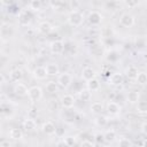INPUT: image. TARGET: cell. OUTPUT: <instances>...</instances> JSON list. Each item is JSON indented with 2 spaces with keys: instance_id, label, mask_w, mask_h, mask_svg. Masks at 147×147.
Wrapping results in <instances>:
<instances>
[{
  "instance_id": "1",
  "label": "cell",
  "mask_w": 147,
  "mask_h": 147,
  "mask_svg": "<svg viewBox=\"0 0 147 147\" xmlns=\"http://www.w3.org/2000/svg\"><path fill=\"white\" fill-rule=\"evenodd\" d=\"M67 21H68V23H69L71 26H79V25H82L83 22H84V16H83V14H82L79 10L75 9V10H71V11L68 14Z\"/></svg>"
},
{
  "instance_id": "2",
  "label": "cell",
  "mask_w": 147,
  "mask_h": 147,
  "mask_svg": "<svg viewBox=\"0 0 147 147\" xmlns=\"http://www.w3.org/2000/svg\"><path fill=\"white\" fill-rule=\"evenodd\" d=\"M71 82H72V77H71V75L68 74V72L60 74V75L57 76V80H56L57 85H59L60 87H62V88L69 87L70 84H71Z\"/></svg>"
},
{
  "instance_id": "3",
  "label": "cell",
  "mask_w": 147,
  "mask_h": 147,
  "mask_svg": "<svg viewBox=\"0 0 147 147\" xmlns=\"http://www.w3.org/2000/svg\"><path fill=\"white\" fill-rule=\"evenodd\" d=\"M28 96L33 102L39 101L42 98V90H41V87H39V86H32V87H30L29 88V92H28Z\"/></svg>"
},
{
  "instance_id": "4",
  "label": "cell",
  "mask_w": 147,
  "mask_h": 147,
  "mask_svg": "<svg viewBox=\"0 0 147 147\" xmlns=\"http://www.w3.org/2000/svg\"><path fill=\"white\" fill-rule=\"evenodd\" d=\"M119 24L124 28H131L134 25V16L130 13H123L119 17Z\"/></svg>"
},
{
  "instance_id": "5",
  "label": "cell",
  "mask_w": 147,
  "mask_h": 147,
  "mask_svg": "<svg viewBox=\"0 0 147 147\" xmlns=\"http://www.w3.org/2000/svg\"><path fill=\"white\" fill-rule=\"evenodd\" d=\"M103 20V16L98 10H92L87 15V21L91 25H99Z\"/></svg>"
},
{
  "instance_id": "6",
  "label": "cell",
  "mask_w": 147,
  "mask_h": 147,
  "mask_svg": "<svg viewBox=\"0 0 147 147\" xmlns=\"http://www.w3.org/2000/svg\"><path fill=\"white\" fill-rule=\"evenodd\" d=\"M49 51L53 54H61L64 51V44L61 40H54L49 44Z\"/></svg>"
},
{
  "instance_id": "7",
  "label": "cell",
  "mask_w": 147,
  "mask_h": 147,
  "mask_svg": "<svg viewBox=\"0 0 147 147\" xmlns=\"http://www.w3.org/2000/svg\"><path fill=\"white\" fill-rule=\"evenodd\" d=\"M106 110L109 115H117L121 113V106L117 103V102H114V101H109L107 105H106Z\"/></svg>"
},
{
  "instance_id": "8",
  "label": "cell",
  "mask_w": 147,
  "mask_h": 147,
  "mask_svg": "<svg viewBox=\"0 0 147 147\" xmlns=\"http://www.w3.org/2000/svg\"><path fill=\"white\" fill-rule=\"evenodd\" d=\"M41 130H42V132H44L45 134L52 136V134H54V133L56 132V126H55V124H54L53 122L47 121V122H44V123H42Z\"/></svg>"
},
{
  "instance_id": "9",
  "label": "cell",
  "mask_w": 147,
  "mask_h": 147,
  "mask_svg": "<svg viewBox=\"0 0 147 147\" xmlns=\"http://www.w3.org/2000/svg\"><path fill=\"white\" fill-rule=\"evenodd\" d=\"M33 77L36 78V79H38V80H42V79H45L48 75H47V71H46V68L45 67H36L34 68V70H33Z\"/></svg>"
},
{
  "instance_id": "10",
  "label": "cell",
  "mask_w": 147,
  "mask_h": 147,
  "mask_svg": "<svg viewBox=\"0 0 147 147\" xmlns=\"http://www.w3.org/2000/svg\"><path fill=\"white\" fill-rule=\"evenodd\" d=\"M28 92H29V88L22 84V83H16L15 86H14V93L17 95V96H25L28 95Z\"/></svg>"
},
{
  "instance_id": "11",
  "label": "cell",
  "mask_w": 147,
  "mask_h": 147,
  "mask_svg": "<svg viewBox=\"0 0 147 147\" xmlns=\"http://www.w3.org/2000/svg\"><path fill=\"white\" fill-rule=\"evenodd\" d=\"M61 105L64 108H71L75 105V98L71 94H64L61 96Z\"/></svg>"
},
{
  "instance_id": "12",
  "label": "cell",
  "mask_w": 147,
  "mask_h": 147,
  "mask_svg": "<svg viewBox=\"0 0 147 147\" xmlns=\"http://www.w3.org/2000/svg\"><path fill=\"white\" fill-rule=\"evenodd\" d=\"M45 68H46V71H47L48 76H59V74H60V68L54 62H51V63L46 64Z\"/></svg>"
},
{
  "instance_id": "13",
  "label": "cell",
  "mask_w": 147,
  "mask_h": 147,
  "mask_svg": "<svg viewBox=\"0 0 147 147\" xmlns=\"http://www.w3.org/2000/svg\"><path fill=\"white\" fill-rule=\"evenodd\" d=\"M52 29H53V26L48 21H42L38 25V31L42 34H48L52 31Z\"/></svg>"
},
{
  "instance_id": "14",
  "label": "cell",
  "mask_w": 147,
  "mask_h": 147,
  "mask_svg": "<svg viewBox=\"0 0 147 147\" xmlns=\"http://www.w3.org/2000/svg\"><path fill=\"white\" fill-rule=\"evenodd\" d=\"M82 78H83L84 80L88 82V80L95 78V71H94L92 68L86 67V68H84V69L82 70Z\"/></svg>"
},
{
  "instance_id": "15",
  "label": "cell",
  "mask_w": 147,
  "mask_h": 147,
  "mask_svg": "<svg viewBox=\"0 0 147 147\" xmlns=\"http://www.w3.org/2000/svg\"><path fill=\"white\" fill-rule=\"evenodd\" d=\"M23 78V71L21 69H14L9 72V79L14 83H18Z\"/></svg>"
},
{
  "instance_id": "16",
  "label": "cell",
  "mask_w": 147,
  "mask_h": 147,
  "mask_svg": "<svg viewBox=\"0 0 147 147\" xmlns=\"http://www.w3.org/2000/svg\"><path fill=\"white\" fill-rule=\"evenodd\" d=\"M139 99H140V94H139L138 91L132 90V91H129V92H127V95H126L127 102H130V103H132V105H133V103H138Z\"/></svg>"
},
{
  "instance_id": "17",
  "label": "cell",
  "mask_w": 147,
  "mask_h": 147,
  "mask_svg": "<svg viewBox=\"0 0 147 147\" xmlns=\"http://www.w3.org/2000/svg\"><path fill=\"white\" fill-rule=\"evenodd\" d=\"M109 83L114 86H117V85H121L123 83V75L119 74V72H114L110 78H109Z\"/></svg>"
},
{
  "instance_id": "18",
  "label": "cell",
  "mask_w": 147,
  "mask_h": 147,
  "mask_svg": "<svg viewBox=\"0 0 147 147\" xmlns=\"http://www.w3.org/2000/svg\"><path fill=\"white\" fill-rule=\"evenodd\" d=\"M86 86H87V90H88V91H91V92H96V91L100 90V82H99V79L93 78V79H91V80H88V82L86 83Z\"/></svg>"
},
{
  "instance_id": "19",
  "label": "cell",
  "mask_w": 147,
  "mask_h": 147,
  "mask_svg": "<svg viewBox=\"0 0 147 147\" xmlns=\"http://www.w3.org/2000/svg\"><path fill=\"white\" fill-rule=\"evenodd\" d=\"M125 74H126V77H127L129 79L136 80V78H137V76H138V74H139V71H138V68H137L136 65H130V67L126 69Z\"/></svg>"
},
{
  "instance_id": "20",
  "label": "cell",
  "mask_w": 147,
  "mask_h": 147,
  "mask_svg": "<svg viewBox=\"0 0 147 147\" xmlns=\"http://www.w3.org/2000/svg\"><path fill=\"white\" fill-rule=\"evenodd\" d=\"M90 110H91L92 114L100 115V114L102 113V110H103V105H102V102H99V101L93 102V103L91 105V107H90Z\"/></svg>"
},
{
  "instance_id": "21",
  "label": "cell",
  "mask_w": 147,
  "mask_h": 147,
  "mask_svg": "<svg viewBox=\"0 0 147 147\" xmlns=\"http://www.w3.org/2000/svg\"><path fill=\"white\" fill-rule=\"evenodd\" d=\"M103 138H105V141H107V142H113V141H115V139L117 138V133H116L115 130L109 129V130H107V131L103 133Z\"/></svg>"
},
{
  "instance_id": "22",
  "label": "cell",
  "mask_w": 147,
  "mask_h": 147,
  "mask_svg": "<svg viewBox=\"0 0 147 147\" xmlns=\"http://www.w3.org/2000/svg\"><path fill=\"white\" fill-rule=\"evenodd\" d=\"M9 137L11 139H14V140H20L23 137V132L18 127H11L10 131H9Z\"/></svg>"
},
{
  "instance_id": "23",
  "label": "cell",
  "mask_w": 147,
  "mask_h": 147,
  "mask_svg": "<svg viewBox=\"0 0 147 147\" xmlns=\"http://www.w3.org/2000/svg\"><path fill=\"white\" fill-rule=\"evenodd\" d=\"M23 127L25 129V131H33V130L37 127L36 121L32 119V118H26V119L23 122Z\"/></svg>"
},
{
  "instance_id": "24",
  "label": "cell",
  "mask_w": 147,
  "mask_h": 147,
  "mask_svg": "<svg viewBox=\"0 0 147 147\" xmlns=\"http://www.w3.org/2000/svg\"><path fill=\"white\" fill-rule=\"evenodd\" d=\"M136 82L139 85H147V72H145V71L139 72L136 78Z\"/></svg>"
},
{
  "instance_id": "25",
  "label": "cell",
  "mask_w": 147,
  "mask_h": 147,
  "mask_svg": "<svg viewBox=\"0 0 147 147\" xmlns=\"http://www.w3.org/2000/svg\"><path fill=\"white\" fill-rule=\"evenodd\" d=\"M137 110L140 114L147 113V100H139L137 103Z\"/></svg>"
},
{
  "instance_id": "26",
  "label": "cell",
  "mask_w": 147,
  "mask_h": 147,
  "mask_svg": "<svg viewBox=\"0 0 147 147\" xmlns=\"http://www.w3.org/2000/svg\"><path fill=\"white\" fill-rule=\"evenodd\" d=\"M57 90H59V85H57V83L51 80V82H48V83L46 84V91H47L48 93H56Z\"/></svg>"
},
{
  "instance_id": "27",
  "label": "cell",
  "mask_w": 147,
  "mask_h": 147,
  "mask_svg": "<svg viewBox=\"0 0 147 147\" xmlns=\"http://www.w3.org/2000/svg\"><path fill=\"white\" fill-rule=\"evenodd\" d=\"M94 122H95V124L98 125V126H105L107 123H108V119H107V117L106 116H103V115H98L96 117H95V119H94Z\"/></svg>"
},
{
  "instance_id": "28",
  "label": "cell",
  "mask_w": 147,
  "mask_h": 147,
  "mask_svg": "<svg viewBox=\"0 0 147 147\" xmlns=\"http://www.w3.org/2000/svg\"><path fill=\"white\" fill-rule=\"evenodd\" d=\"M79 98L83 100V101H88L91 98H92V92L88 91L87 88L86 90H82L79 92Z\"/></svg>"
},
{
  "instance_id": "29",
  "label": "cell",
  "mask_w": 147,
  "mask_h": 147,
  "mask_svg": "<svg viewBox=\"0 0 147 147\" xmlns=\"http://www.w3.org/2000/svg\"><path fill=\"white\" fill-rule=\"evenodd\" d=\"M118 147H132V142L129 138H121L118 141Z\"/></svg>"
},
{
  "instance_id": "30",
  "label": "cell",
  "mask_w": 147,
  "mask_h": 147,
  "mask_svg": "<svg viewBox=\"0 0 147 147\" xmlns=\"http://www.w3.org/2000/svg\"><path fill=\"white\" fill-rule=\"evenodd\" d=\"M30 8L33 10H39L41 8V2L39 0H32L30 2Z\"/></svg>"
},
{
  "instance_id": "31",
  "label": "cell",
  "mask_w": 147,
  "mask_h": 147,
  "mask_svg": "<svg viewBox=\"0 0 147 147\" xmlns=\"http://www.w3.org/2000/svg\"><path fill=\"white\" fill-rule=\"evenodd\" d=\"M64 142L70 147V146H72V145H75V142H76V138L75 137H72V136H69V137H65L64 138Z\"/></svg>"
},
{
  "instance_id": "32",
  "label": "cell",
  "mask_w": 147,
  "mask_h": 147,
  "mask_svg": "<svg viewBox=\"0 0 147 147\" xmlns=\"http://www.w3.org/2000/svg\"><path fill=\"white\" fill-rule=\"evenodd\" d=\"M124 5L126 7H129V8H134V7H137L139 5V2L138 1H134V0H129V1H125Z\"/></svg>"
},
{
  "instance_id": "33",
  "label": "cell",
  "mask_w": 147,
  "mask_h": 147,
  "mask_svg": "<svg viewBox=\"0 0 147 147\" xmlns=\"http://www.w3.org/2000/svg\"><path fill=\"white\" fill-rule=\"evenodd\" d=\"M80 147H95V146H94V144H93L92 141H90V140H83V141L80 142Z\"/></svg>"
},
{
  "instance_id": "34",
  "label": "cell",
  "mask_w": 147,
  "mask_h": 147,
  "mask_svg": "<svg viewBox=\"0 0 147 147\" xmlns=\"http://www.w3.org/2000/svg\"><path fill=\"white\" fill-rule=\"evenodd\" d=\"M101 33L103 34V37H110V36H111V30H110L109 28H105V29L101 31Z\"/></svg>"
},
{
  "instance_id": "35",
  "label": "cell",
  "mask_w": 147,
  "mask_h": 147,
  "mask_svg": "<svg viewBox=\"0 0 147 147\" xmlns=\"http://www.w3.org/2000/svg\"><path fill=\"white\" fill-rule=\"evenodd\" d=\"M140 130H141V132H142L144 134H146V136H147V122H144V123L141 124Z\"/></svg>"
},
{
  "instance_id": "36",
  "label": "cell",
  "mask_w": 147,
  "mask_h": 147,
  "mask_svg": "<svg viewBox=\"0 0 147 147\" xmlns=\"http://www.w3.org/2000/svg\"><path fill=\"white\" fill-rule=\"evenodd\" d=\"M0 147H11V144L9 142V140H3V141H1Z\"/></svg>"
},
{
  "instance_id": "37",
  "label": "cell",
  "mask_w": 147,
  "mask_h": 147,
  "mask_svg": "<svg viewBox=\"0 0 147 147\" xmlns=\"http://www.w3.org/2000/svg\"><path fill=\"white\" fill-rule=\"evenodd\" d=\"M95 139H96L98 142H102V141L105 140V138H103V133H102V134H99V133L95 134Z\"/></svg>"
},
{
  "instance_id": "38",
  "label": "cell",
  "mask_w": 147,
  "mask_h": 147,
  "mask_svg": "<svg viewBox=\"0 0 147 147\" xmlns=\"http://www.w3.org/2000/svg\"><path fill=\"white\" fill-rule=\"evenodd\" d=\"M56 147H69V146H68V145L64 142V140H62V141H59V142H57Z\"/></svg>"
},
{
  "instance_id": "39",
  "label": "cell",
  "mask_w": 147,
  "mask_h": 147,
  "mask_svg": "<svg viewBox=\"0 0 147 147\" xmlns=\"http://www.w3.org/2000/svg\"><path fill=\"white\" fill-rule=\"evenodd\" d=\"M55 134H57V136H62V134H63V131H62V130H60V129H56Z\"/></svg>"
},
{
  "instance_id": "40",
  "label": "cell",
  "mask_w": 147,
  "mask_h": 147,
  "mask_svg": "<svg viewBox=\"0 0 147 147\" xmlns=\"http://www.w3.org/2000/svg\"><path fill=\"white\" fill-rule=\"evenodd\" d=\"M142 147H147V140H146V141H144V145H142Z\"/></svg>"
}]
</instances>
